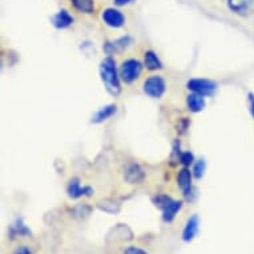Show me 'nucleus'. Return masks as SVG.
<instances>
[{
    "instance_id": "1",
    "label": "nucleus",
    "mask_w": 254,
    "mask_h": 254,
    "mask_svg": "<svg viewBox=\"0 0 254 254\" xmlns=\"http://www.w3.org/2000/svg\"><path fill=\"white\" fill-rule=\"evenodd\" d=\"M99 72H100V79L104 84L107 92L115 97L119 96L121 93V79L115 59L112 56H107L105 59H103Z\"/></svg>"
},
{
    "instance_id": "2",
    "label": "nucleus",
    "mask_w": 254,
    "mask_h": 254,
    "mask_svg": "<svg viewBox=\"0 0 254 254\" xmlns=\"http://www.w3.org/2000/svg\"><path fill=\"white\" fill-rule=\"evenodd\" d=\"M142 68H144V63H141L137 59H127V60H124L121 63L120 68H119L121 81L128 84V85L137 81L142 73Z\"/></svg>"
},
{
    "instance_id": "3",
    "label": "nucleus",
    "mask_w": 254,
    "mask_h": 254,
    "mask_svg": "<svg viewBox=\"0 0 254 254\" xmlns=\"http://www.w3.org/2000/svg\"><path fill=\"white\" fill-rule=\"evenodd\" d=\"M142 92L150 99H161L167 92V83L161 76H149L142 84Z\"/></svg>"
},
{
    "instance_id": "4",
    "label": "nucleus",
    "mask_w": 254,
    "mask_h": 254,
    "mask_svg": "<svg viewBox=\"0 0 254 254\" xmlns=\"http://www.w3.org/2000/svg\"><path fill=\"white\" fill-rule=\"evenodd\" d=\"M187 88L190 92L198 93L204 97H212L217 92L216 81L209 79H190L187 81Z\"/></svg>"
},
{
    "instance_id": "5",
    "label": "nucleus",
    "mask_w": 254,
    "mask_h": 254,
    "mask_svg": "<svg viewBox=\"0 0 254 254\" xmlns=\"http://www.w3.org/2000/svg\"><path fill=\"white\" fill-rule=\"evenodd\" d=\"M101 19L104 21L105 25H108L109 28L120 29L125 25V16L120 9L115 7H108L101 12Z\"/></svg>"
},
{
    "instance_id": "6",
    "label": "nucleus",
    "mask_w": 254,
    "mask_h": 254,
    "mask_svg": "<svg viewBox=\"0 0 254 254\" xmlns=\"http://www.w3.org/2000/svg\"><path fill=\"white\" fill-rule=\"evenodd\" d=\"M67 193L69 198H80V197H91L93 194V188L81 187L79 179H72L67 187Z\"/></svg>"
},
{
    "instance_id": "7",
    "label": "nucleus",
    "mask_w": 254,
    "mask_h": 254,
    "mask_svg": "<svg viewBox=\"0 0 254 254\" xmlns=\"http://www.w3.org/2000/svg\"><path fill=\"white\" fill-rule=\"evenodd\" d=\"M198 229H200V217H198V214H193L192 217H189V220L187 221V224L184 226L183 234H181L183 241L187 242V244L192 242L198 233Z\"/></svg>"
},
{
    "instance_id": "8",
    "label": "nucleus",
    "mask_w": 254,
    "mask_h": 254,
    "mask_svg": "<svg viewBox=\"0 0 254 254\" xmlns=\"http://www.w3.org/2000/svg\"><path fill=\"white\" fill-rule=\"evenodd\" d=\"M192 177L193 173L192 171L189 169V167H184L183 169H180L179 173H177V187L180 188V190L183 192L184 197L187 196L188 193L192 190L193 185H192Z\"/></svg>"
},
{
    "instance_id": "9",
    "label": "nucleus",
    "mask_w": 254,
    "mask_h": 254,
    "mask_svg": "<svg viewBox=\"0 0 254 254\" xmlns=\"http://www.w3.org/2000/svg\"><path fill=\"white\" fill-rule=\"evenodd\" d=\"M228 7L240 16H248L254 9V0H228Z\"/></svg>"
},
{
    "instance_id": "10",
    "label": "nucleus",
    "mask_w": 254,
    "mask_h": 254,
    "mask_svg": "<svg viewBox=\"0 0 254 254\" xmlns=\"http://www.w3.org/2000/svg\"><path fill=\"white\" fill-rule=\"evenodd\" d=\"M73 16L68 12L67 9H60L59 12H56L51 19V23L56 29H67L73 24Z\"/></svg>"
},
{
    "instance_id": "11",
    "label": "nucleus",
    "mask_w": 254,
    "mask_h": 254,
    "mask_svg": "<svg viewBox=\"0 0 254 254\" xmlns=\"http://www.w3.org/2000/svg\"><path fill=\"white\" fill-rule=\"evenodd\" d=\"M205 107H206V101H205L204 96L194 93V92L187 96V108L189 112L200 113L204 111Z\"/></svg>"
},
{
    "instance_id": "12",
    "label": "nucleus",
    "mask_w": 254,
    "mask_h": 254,
    "mask_svg": "<svg viewBox=\"0 0 254 254\" xmlns=\"http://www.w3.org/2000/svg\"><path fill=\"white\" fill-rule=\"evenodd\" d=\"M145 179V173L138 164H129L125 169V180L129 184H140Z\"/></svg>"
},
{
    "instance_id": "13",
    "label": "nucleus",
    "mask_w": 254,
    "mask_h": 254,
    "mask_svg": "<svg viewBox=\"0 0 254 254\" xmlns=\"http://www.w3.org/2000/svg\"><path fill=\"white\" fill-rule=\"evenodd\" d=\"M117 113L116 104H108L96 111V113L92 116V123L93 124H101L104 121L109 120L111 117H113Z\"/></svg>"
},
{
    "instance_id": "14",
    "label": "nucleus",
    "mask_w": 254,
    "mask_h": 254,
    "mask_svg": "<svg viewBox=\"0 0 254 254\" xmlns=\"http://www.w3.org/2000/svg\"><path fill=\"white\" fill-rule=\"evenodd\" d=\"M142 63H144V67L149 71H161L164 68L163 62L160 60L157 54L152 50L146 51L144 54V62Z\"/></svg>"
},
{
    "instance_id": "15",
    "label": "nucleus",
    "mask_w": 254,
    "mask_h": 254,
    "mask_svg": "<svg viewBox=\"0 0 254 254\" xmlns=\"http://www.w3.org/2000/svg\"><path fill=\"white\" fill-rule=\"evenodd\" d=\"M9 236L11 238L15 237H31V229H29L28 226L25 225L24 221L21 220V218H17L15 222H13L12 225L9 226Z\"/></svg>"
},
{
    "instance_id": "16",
    "label": "nucleus",
    "mask_w": 254,
    "mask_h": 254,
    "mask_svg": "<svg viewBox=\"0 0 254 254\" xmlns=\"http://www.w3.org/2000/svg\"><path fill=\"white\" fill-rule=\"evenodd\" d=\"M183 208V201H179V200H173L171 204L165 206V208L161 210L163 212V221L164 222H172V221L175 220L176 216H177V213L181 210Z\"/></svg>"
},
{
    "instance_id": "17",
    "label": "nucleus",
    "mask_w": 254,
    "mask_h": 254,
    "mask_svg": "<svg viewBox=\"0 0 254 254\" xmlns=\"http://www.w3.org/2000/svg\"><path fill=\"white\" fill-rule=\"evenodd\" d=\"M72 7L80 13L91 15L95 9V0H71Z\"/></svg>"
},
{
    "instance_id": "18",
    "label": "nucleus",
    "mask_w": 254,
    "mask_h": 254,
    "mask_svg": "<svg viewBox=\"0 0 254 254\" xmlns=\"http://www.w3.org/2000/svg\"><path fill=\"white\" fill-rule=\"evenodd\" d=\"M205 172H206V161H205V158H200V160L194 161L192 168L193 177L196 180H201L205 176Z\"/></svg>"
},
{
    "instance_id": "19",
    "label": "nucleus",
    "mask_w": 254,
    "mask_h": 254,
    "mask_svg": "<svg viewBox=\"0 0 254 254\" xmlns=\"http://www.w3.org/2000/svg\"><path fill=\"white\" fill-rule=\"evenodd\" d=\"M115 46H116L117 52H124L128 48L133 46V38L129 36V35H125V36H121L117 40H115Z\"/></svg>"
},
{
    "instance_id": "20",
    "label": "nucleus",
    "mask_w": 254,
    "mask_h": 254,
    "mask_svg": "<svg viewBox=\"0 0 254 254\" xmlns=\"http://www.w3.org/2000/svg\"><path fill=\"white\" fill-rule=\"evenodd\" d=\"M172 201H173V198L167 196V194H157L156 197H153L154 206H157V208L161 209V210H163L165 206H168V205L171 204Z\"/></svg>"
},
{
    "instance_id": "21",
    "label": "nucleus",
    "mask_w": 254,
    "mask_h": 254,
    "mask_svg": "<svg viewBox=\"0 0 254 254\" xmlns=\"http://www.w3.org/2000/svg\"><path fill=\"white\" fill-rule=\"evenodd\" d=\"M181 153H183V152H181V144H180V141H175L171 156L172 167H175V165L180 164V156H181Z\"/></svg>"
},
{
    "instance_id": "22",
    "label": "nucleus",
    "mask_w": 254,
    "mask_h": 254,
    "mask_svg": "<svg viewBox=\"0 0 254 254\" xmlns=\"http://www.w3.org/2000/svg\"><path fill=\"white\" fill-rule=\"evenodd\" d=\"M194 154L190 152V150H187V152H183L181 156H180V164L183 165V167H190L194 164Z\"/></svg>"
},
{
    "instance_id": "23",
    "label": "nucleus",
    "mask_w": 254,
    "mask_h": 254,
    "mask_svg": "<svg viewBox=\"0 0 254 254\" xmlns=\"http://www.w3.org/2000/svg\"><path fill=\"white\" fill-rule=\"evenodd\" d=\"M189 125H190V120L187 119V117H183V119H180L179 123H177V132L180 134H185L187 133V130L189 129Z\"/></svg>"
},
{
    "instance_id": "24",
    "label": "nucleus",
    "mask_w": 254,
    "mask_h": 254,
    "mask_svg": "<svg viewBox=\"0 0 254 254\" xmlns=\"http://www.w3.org/2000/svg\"><path fill=\"white\" fill-rule=\"evenodd\" d=\"M103 50L108 56H112L116 51V46H115V42H105L104 46H103Z\"/></svg>"
},
{
    "instance_id": "25",
    "label": "nucleus",
    "mask_w": 254,
    "mask_h": 254,
    "mask_svg": "<svg viewBox=\"0 0 254 254\" xmlns=\"http://www.w3.org/2000/svg\"><path fill=\"white\" fill-rule=\"evenodd\" d=\"M124 252L128 254H145L146 253V250L140 249V248H136V246H129V248H127Z\"/></svg>"
},
{
    "instance_id": "26",
    "label": "nucleus",
    "mask_w": 254,
    "mask_h": 254,
    "mask_svg": "<svg viewBox=\"0 0 254 254\" xmlns=\"http://www.w3.org/2000/svg\"><path fill=\"white\" fill-rule=\"evenodd\" d=\"M136 0H113V3L117 7H125V5H129L132 3H134Z\"/></svg>"
},
{
    "instance_id": "27",
    "label": "nucleus",
    "mask_w": 254,
    "mask_h": 254,
    "mask_svg": "<svg viewBox=\"0 0 254 254\" xmlns=\"http://www.w3.org/2000/svg\"><path fill=\"white\" fill-rule=\"evenodd\" d=\"M248 99H249V107H250V115L254 119V95L253 93H249L248 95Z\"/></svg>"
},
{
    "instance_id": "28",
    "label": "nucleus",
    "mask_w": 254,
    "mask_h": 254,
    "mask_svg": "<svg viewBox=\"0 0 254 254\" xmlns=\"http://www.w3.org/2000/svg\"><path fill=\"white\" fill-rule=\"evenodd\" d=\"M15 253H19V254H29L32 253V250L29 249L28 246H19L16 250H15Z\"/></svg>"
}]
</instances>
